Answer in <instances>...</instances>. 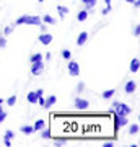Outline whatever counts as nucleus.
<instances>
[{
	"mask_svg": "<svg viewBox=\"0 0 140 147\" xmlns=\"http://www.w3.org/2000/svg\"><path fill=\"white\" fill-rule=\"evenodd\" d=\"M42 21L41 16L38 15H21L18 20H16L15 26H20V25H28V26H39Z\"/></svg>",
	"mask_w": 140,
	"mask_h": 147,
	"instance_id": "obj_1",
	"label": "nucleus"
},
{
	"mask_svg": "<svg viewBox=\"0 0 140 147\" xmlns=\"http://www.w3.org/2000/svg\"><path fill=\"white\" fill-rule=\"evenodd\" d=\"M111 113H114L117 116H129L132 113V108H130L127 103L124 101H113L111 105Z\"/></svg>",
	"mask_w": 140,
	"mask_h": 147,
	"instance_id": "obj_2",
	"label": "nucleus"
},
{
	"mask_svg": "<svg viewBox=\"0 0 140 147\" xmlns=\"http://www.w3.org/2000/svg\"><path fill=\"white\" fill-rule=\"evenodd\" d=\"M73 106H75V110L78 111H85L90 108V101L86 98H82V96H77L75 100H73Z\"/></svg>",
	"mask_w": 140,
	"mask_h": 147,
	"instance_id": "obj_3",
	"label": "nucleus"
},
{
	"mask_svg": "<svg viewBox=\"0 0 140 147\" xmlns=\"http://www.w3.org/2000/svg\"><path fill=\"white\" fill-rule=\"evenodd\" d=\"M67 69H68V74H70L72 77H78V75H80V65H78V62H75V61H70V59H68Z\"/></svg>",
	"mask_w": 140,
	"mask_h": 147,
	"instance_id": "obj_4",
	"label": "nucleus"
},
{
	"mask_svg": "<svg viewBox=\"0 0 140 147\" xmlns=\"http://www.w3.org/2000/svg\"><path fill=\"white\" fill-rule=\"evenodd\" d=\"M42 72H44V62L42 61L31 62V74L33 75H41Z\"/></svg>",
	"mask_w": 140,
	"mask_h": 147,
	"instance_id": "obj_5",
	"label": "nucleus"
},
{
	"mask_svg": "<svg viewBox=\"0 0 140 147\" xmlns=\"http://www.w3.org/2000/svg\"><path fill=\"white\" fill-rule=\"evenodd\" d=\"M52 39H54V36H52L51 33H47V31L39 34V42H41L42 46H49V44L52 42Z\"/></svg>",
	"mask_w": 140,
	"mask_h": 147,
	"instance_id": "obj_6",
	"label": "nucleus"
},
{
	"mask_svg": "<svg viewBox=\"0 0 140 147\" xmlns=\"http://www.w3.org/2000/svg\"><path fill=\"white\" fill-rule=\"evenodd\" d=\"M135 90H137V84H135L134 80H127V82H125V85H124V92L127 95H132Z\"/></svg>",
	"mask_w": 140,
	"mask_h": 147,
	"instance_id": "obj_7",
	"label": "nucleus"
},
{
	"mask_svg": "<svg viewBox=\"0 0 140 147\" xmlns=\"http://www.w3.org/2000/svg\"><path fill=\"white\" fill-rule=\"evenodd\" d=\"M139 69H140V61H139V57H134L132 61H130L129 70H130L132 74H137V72H139Z\"/></svg>",
	"mask_w": 140,
	"mask_h": 147,
	"instance_id": "obj_8",
	"label": "nucleus"
},
{
	"mask_svg": "<svg viewBox=\"0 0 140 147\" xmlns=\"http://www.w3.org/2000/svg\"><path fill=\"white\" fill-rule=\"evenodd\" d=\"M86 41H88V33L82 31L80 34H78V38H77V46H83Z\"/></svg>",
	"mask_w": 140,
	"mask_h": 147,
	"instance_id": "obj_9",
	"label": "nucleus"
},
{
	"mask_svg": "<svg viewBox=\"0 0 140 147\" xmlns=\"http://www.w3.org/2000/svg\"><path fill=\"white\" fill-rule=\"evenodd\" d=\"M56 103H57V96H56V95H51V96H47V98H46L44 108H46V110H49V108H51L52 105H56Z\"/></svg>",
	"mask_w": 140,
	"mask_h": 147,
	"instance_id": "obj_10",
	"label": "nucleus"
},
{
	"mask_svg": "<svg viewBox=\"0 0 140 147\" xmlns=\"http://www.w3.org/2000/svg\"><path fill=\"white\" fill-rule=\"evenodd\" d=\"M42 127H46V121L42 119V118H39V119L33 124V129H34V131H41Z\"/></svg>",
	"mask_w": 140,
	"mask_h": 147,
	"instance_id": "obj_11",
	"label": "nucleus"
},
{
	"mask_svg": "<svg viewBox=\"0 0 140 147\" xmlns=\"http://www.w3.org/2000/svg\"><path fill=\"white\" fill-rule=\"evenodd\" d=\"M88 15H90V11L85 8V10H82V11H78V15H77V20L78 21H86V18H88Z\"/></svg>",
	"mask_w": 140,
	"mask_h": 147,
	"instance_id": "obj_12",
	"label": "nucleus"
},
{
	"mask_svg": "<svg viewBox=\"0 0 140 147\" xmlns=\"http://www.w3.org/2000/svg\"><path fill=\"white\" fill-rule=\"evenodd\" d=\"M20 131L25 134V136H29V134H33L34 132V129H33V126H29V124H23V126L20 127Z\"/></svg>",
	"mask_w": 140,
	"mask_h": 147,
	"instance_id": "obj_13",
	"label": "nucleus"
},
{
	"mask_svg": "<svg viewBox=\"0 0 140 147\" xmlns=\"http://www.w3.org/2000/svg\"><path fill=\"white\" fill-rule=\"evenodd\" d=\"M114 93H116L114 88H109V90H104L103 93H101V96H103L104 100H111V98L114 96Z\"/></svg>",
	"mask_w": 140,
	"mask_h": 147,
	"instance_id": "obj_14",
	"label": "nucleus"
},
{
	"mask_svg": "<svg viewBox=\"0 0 140 147\" xmlns=\"http://www.w3.org/2000/svg\"><path fill=\"white\" fill-rule=\"evenodd\" d=\"M26 100L29 101L31 105H36V103H38V95L34 93V92H29V93L26 95Z\"/></svg>",
	"mask_w": 140,
	"mask_h": 147,
	"instance_id": "obj_15",
	"label": "nucleus"
},
{
	"mask_svg": "<svg viewBox=\"0 0 140 147\" xmlns=\"http://www.w3.org/2000/svg\"><path fill=\"white\" fill-rule=\"evenodd\" d=\"M41 21H42V23H46V25H56V23H57V21H56V18H52L51 15H44L41 18Z\"/></svg>",
	"mask_w": 140,
	"mask_h": 147,
	"instance_id": "obj_16",
	"label": "nucleus"
},
{
	"mask_svg": "<svg viewBox=\"0 0 140 147\" xmlns=\"http://www.w3.org/2000/svg\"><path fill=\"white\" fill-rule=\"evenodd\" d=\"M51 137H52L51 129H47V127H42V129H41V139L47 141V139H51Z\"/></svg>",
	"mask_w": 140,
	"mask_h": 147,
	"instance_id": "obj_17",
	"label": "nucleus"
},
{
	"mask_svg": "<svg viewBox=\"0 0 140 147\" xmlns=\"http://www.w3.org/2000/svg\"><path fill=\"white\" fill-rule=\"evenodd\" d=\"M57 11H59V16L60 18H65L68 13V7H64V5H59L57 7Z\"/></svg>",
	"mask_w": 140,
	"mask_h": 147,
	"instance_id": "obj_18",
	"label": "nucleus"
},
{
	"mask_svg": "<svg viewBox=\"0 0 140 147\" xmlns=\"http://www.w3.org/2000/svg\"><path fill=\"white\" fill-rule=\"evenodd\" d=\"M82 3H85V8L90 11L91 8H94V5H96V0H82Z\"/></svg>",
	"mask_w": 140,
	"mask_h": 147,
	"instance_id": "obj_19",
	"label": "nucleus"
},
{
	"mask_svg": "<svg viewBox=\"0 0 140 147\" xmlns=\"http://www.w3.org/2000/svg\"><path fill=\"white\" fill-rule=\"evenodd\" d=\"M139 129H140V126L137 124V123H134V124L129 126V134L130 136H135V134H139Z\"/></svg>",
	"mask_w": 140,
	"mask_h": 147,
	"instance_id": "obj_20",
	"label": "nucleus"
},
{
	"mask_svg": "<svg viewBox=\"0 0 140 147\" xmlns=\"http://www.w3.org/2000/svg\"><path fill=\"white\" fill-rule=\"evenodd\" d=\"M67 141H68V137H56V139H54V142H56V147H62Z\"/></svg>",
	"mask_w": 140,
	"mask_h": 147,
	"instance_id": "obj_21",
	"label": "nucleus"
},
{
	"mask_svg": "<svg viewBox=\"0 0 140 147\" xmlns=\"http://www.w3.org/2000/svg\"><path fill=\"white\" fill-rule=\"evenodd\" d=\"M60 56H62V59L68 61V59L72 57V51H70V49H62V53H60Z\"/></svg>",
	"mask_w": 140,
	"mask_h": 147,
	"instance_id": "obj_22",
	"label": "nucleus"
},
{
	"mask_svg": "<svg viewBox=\"0 0 140 147\" xmlns=\"http://www.w3.org/2000/svg\"><path fill=\"white\" fill-rule=\"evenodd\" d=\"M36 61H42V53H36L29 56V62H36Z\"/></svg>",
	"mask_w": 140,
	"mask_h": 147,
	"instance_id": "obj_23",
	"label": "nucleus"
},
{
	"mask_svg": "<svg viewBox=\"0 0 140 147\" xmlns=\"http://www.w3.org/2000/svg\"><path fill=\"white\" fill-rule=\"evenodd\" d=\"M113 115H114V113H113ZM119 129H121V126H119V116L114 115V134H117Z\"/></svg>",
	"mask_w": 140,
	"mask_h": 147,
	"instance_id": "obj_24",
	"label": "nucleus"
},
{
	"mask_svg": "<svg viewBox=\"0 0 140 147\" xmlns=\"http://www.w3.org/2000/svg\"><path fill=\"white\" fill-rule=\"evenodd\" d=\"M75 92H77L78 95H82L83 92H85V84H83V82H78L77 87H75Z\"/></svg>",
	"mask_w": 140,
	"mask_h": 147,
	"instance_id": "obj_25",
	"label": "nucleus"
},
{
	"mask_svg": "<svg viewBox=\"0 0 140 147\" xmlns=\"http://www.w3.org/2000/svg\"><path fill=\"white\" fill-rule=\"evenodd\" d=\"M127 124H129V118H127V116H119V126L124 127V126H127Z\"/></svg>",
	"mask_w": 140,
	"mask_h": 147,
	"instance_id": "obj_26",
	"label": "nucleus"
},
{
	"mask_svg": "<svg viewBox=\"0 0 140 147\" xmlns=\"http://www.w3.org/2000/svg\"><path fill=\"white\" fill-rule=\"evenodd\" d=\"M5 103H7V105H8V106H13V105H15V103H16V96H15V95H11V96H8V98H7V101H5Z\"/></svg>",
	"mask_w": 140,
	"mask_h": 147,
	"instance_id": "obj_27",
	"label": "nucleus"
},
{
	"mask_svg": "<svg viewBox=\"0 0 140 147\" xmlns=\"http://www.w3.org/2000/svg\"><path fill=\"white\" fill-rule=\"evenodd\" d=\"M132 34H134L135 38L140 36V25H134V28H132Z\"/></svg>",
	"mask_w": 140,
	"mask_h": 147,
	"instance_id": "obj_28",
	"label": "nucleus"
},
{
	"mask_svg": "<svg viewBox=\"0 0 140 147\" xmlns=\"http://www.w3.org/2000/svg\"><path fill=\"white\" fill-rule=\"evenodd\" d=\"M7 46V36H3L2 33H0V49H3Z\"/></svg>",
	"mask_w": 140,
	"mask_h": 147,
	"instance_id": "obj_29",
	"label": "nucleus"
},
{
	"mask_svg": "<svg viewBox=\"0 0 140 147\" xmlns=\"http://www.w3.org/2000/svg\"><path fill=\"white\" fill-rule=\"evenodd\" d=\"M11 33H13V26H5V30H3V36H10Z\"/></svg>",
	"mask_w": 140,
	"mask_h": 147,
	"instance_id": "obj_30",
	"label": "nucleus"
},
{
	"mask_svg": "<svg viewBox=\"0 0 140 147\" xmlns=\"http://www.w3.org/2000/svg\"><path fill=\"white\" fill-rule=\"evenodd\" d=\"M3 137H5V139H13V137H15V132L11 131V129H7L5 136H3Z\"/></svg>",
	"mask_w": 140,
	"mask_h": 147,
	"instance_id": "obj_31",
	"label": "nucleus"
},
{
	"mask_svg": "<svg viewBox=\"0 0 140 147\" xmlns=\"http://www.w3.org/2000/svg\"><path fill=\"white\" fill-rule=\"evenodd\" d=\"M5 119H7V111L0 110V124H2V123H3Z\"/></svg>",
	"mask_w": 140,
	"mask_h": 147,
	"instance_id": "obj_32",
	"label": "nucleus"
},
{
	"mask_svg": "<svg viewBox=\"0 0 140 147\" xmlns=\"http://www.w3.org/2000/svg\"><path fill=\"white\" fill-rule=\"evenodd\" d=\"M111 10H113V8H111V5H106L103 8V11H101V15H108V13H111Z\"/></svg>",
	"mask_w": 140,
	"mask_h": 147,
	"instance_id": "obj_33",
	"label": "nucleus"
},
{
	"mask_svg": "<svg viewBox=\"0 0 140 147\" xmlns=\"http://www.w3.org/2000/svg\"><path fill=\"white\" fill-rule=\"evenodd\" d=\"M44 103H46V98H44V96H39V98H38V103H36V105H41L42 108H44Z\"/></svg>",
	"mask_w": 140,
	"mask_h": 147,
	"instance_id": "obj_34",
	"label": "nucleus"
},
{
	"mask_svg": "<svg viewBox=\"0 0 140 147\" xmlns=\"http://www.w3.org/2000/svg\"><path fill=\"white\" fill-rule=\"evenodd\" d=\"M101 146H103V147H114V142H113V141H106L104 144H101Z\"/></svg>",
	"mask_w": 140,
	"mask_h": 147,
	"instance_id": "obj_35",
	"label": "nucleus"
},
{
	"mask_svg": "<svg viewBox=\"0 0 140 147\" xmlns=\"http://www.w3.org/2000/svg\"><path fill=\"white\" fill-rule=\"evenodd\" d=\"M39 30H41V33H46L47 31V26L44 25V23H41V25H39Z\"/></svg>",
	"mask_w": 140,
	"mask_h": 147,
	"instance_id": "obj_36",
	"label": "nucleus"
},
{
	"mask_svg": "<svg viewBox=\"0 0 140 147\" xmlns=\"http://www.w3.org/2000/svg\"><path fill=\"white\" fill-rule=\"evenodd\" d=\"M34 93H36V95H38V98H39V96H42V95H44V90H42V88H39V90H36Z\"/></svg>",
	"mask_w": 140,
	"mask_h": 147,
	"instance_id": "obj_37",
	"label": "nucleus"
},
{
	"mask_svg": "<svg viewBox=\"0 0 140 147\" xmlns=\"http://www.w3.org/2000/svg\"><path fill=\"white\" fill-rule=\"evenodd\" d=\"M3 144H5L7 147H10L11 146V139H5V137H3Z\"/></svg>",
	"mask_w": 140,
	"mask_h": 147,
	"instance_id": "obj_38",
	"label": "nucleus"
},
{
	"mask_svg": "<svg viewBox=\"0 0 140 147\" xmlns=\"http://www.w3.org/2000/svg\"><path fill=\"white\" fill-rule=\"evenodd\" d=\"M132 5H134L135 8H139V7H140V0H134V2H132Z\"/></svg>",
	"mask_w": 140,
	"mask_h": 147,
	"instance_id": "obj_39",
	"label": "nucleus"
},
{
	"mask_svg": "<svg viewBox=\"0 0 140 147\" xmlns=\"http://www.w3.org/2000/svg\"><path fill=\"white\" fill-rule=\"evenodd\" d=\"M44 59H46V61H51V59H52V54H51V53H46V56H44Z\"/></svg>",
	"mask_w": 140,
	"mask_h": 147,
	"instance_id": "obj_40",
	"label": "nucleus"
},
{
	"mask_svg": "<svg viewBox=\"0 0 140 147\" xmlns=\"http://www.w3.org/2000/svg\"><path fill=\"white\" fill-rule=\"evenodd\" d=\"M111 2L113 0H104V5H111Z\"/></svg>",
	"mask_w": 140,
	"mask_h": 147,
	"instance_id": "obj_41",
	"label": "nucleus"
},
{
	"mask_svg": "<svg viewBox=\"0 0 140 147\" xmlns=\"http://www.w3.org/2000/svg\"><path fill=\"white\" fill-rule=\"evenodd\" d=\"M125 2H129V3H132V2H134V0H125Z\"/></svg>",
	"mask_w": 140,
	"mask_h": 147,
	"instance_id": "obj_42",
	"label": "nucleus"
},
{
	"mask_svg": "<svg viewBox=\"0 0 140 147\" xmlns=\"http://www.w3.org/2000/svg\"><path fill=\"white\" fill-rule=\"evenodd\" d=\"M0 105H3V100H2V98H0Z\"/></svg>",
	"mask_w": 140,
	"mask_h": 147,
	"instance_id": "obj_43",
	"label": "nucleus"
},
{
	"mask_svg": "<svg viewBox=\"0 0 140 147\" xmlns=\"http://www.w3.org/2000/svg\"><path fill=\"white\" fill-rule=\"evenodd\" d=\"M0 110H3V106H2V105H0Z\"/></svg>",
	"mask_w": 140,
	"mask_h": 147,
	"instance_id": "obj_44",
	"label": "nucleus"
},
{
	"mask_svg": "<svg viewBox=\"0 0 140 147\" xmlns=\"http://www.w3.org/2000/svg\"><path fill=\"white\" fill-rule=\"evenodd\" d=\"M38 2H41V3H42V2H44V0H38Z\"/></svg>",
	"mask_w": 140,
	"mask_h": 147,
	"instance_id": "obj_45",
	"label": "nucleus"
}]
</instances>
